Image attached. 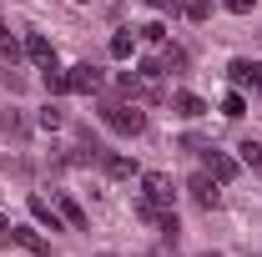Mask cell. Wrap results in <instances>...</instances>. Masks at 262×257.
Returning <instances> with one entry per match:
<instances>
[{
	"mask_svg": "<svg viewBox=\"0 0 262 257\" xmlns=\"http://www.w3.org/2000/svg\"><path fill=\"white\" fill-rule=\"evenodd\" d=\"M187 66V51L182 46H162V71H182Z\"/></svg>",
	"mask_w": 262,
	"mask_h": 257,
	"instance_id": "obj_16",
	"label": "cell"
},
{
	"mask_svg": "<svg viewBox=\"0 0 262 257\" xmlns=\"http://www.w3.org/2000/svg\"><path fill=\"white\" fill-rule=\"evenodd\" d=\"M222 5H227L232 15H252V5H257V0H222Z\"/></svg>",
	"mask_w": 262,
	"mask_h": 257,
	"instance_id": "obj_21",
	"label": "cell"
},
{
	"mask_svg": "<svg viewBox=\"0 0 262 257\" xmlns=\"http://www.w3.org/2000/svg\"><path fill=\"white\" fill-rule=\"evenodd\" d=\"M96 257H111V252H96Z\"/></svg>",
	"mask_w": 262,
	"mask_h": 257,
	"instance_id": "obj_24",
	"label": "cell"
},
{
	"mask_svg": "<svg viewBox=\"0 0 262 257\" xmlns=\"http://www.w3.org/2000/svg\"><path fill=\"white\" fill-rule=\"evenodd\" d=\"M106 172H111L116 182H126V177H136V161L131 157H106Z\"/></svg>",
	"mask_w": 262,
	"mask_h": 257,
	"instance_id": "obj_14",
	"label": "cell"
},
{
	"mask_svg": "<svg viewBox=\"0 0 262 257\" xmlns=\"http://www.w3.org/2000/svg\"><path fill=\"white\" fill-rule=\"evenodd\" d=\"M136 35H141V40H151V46H166V26H162V20H151V26H141Z\"/></svg>",
	"mask_w": 262,
	"mask_h": 257,
	"instance_id": "obj_19",
	"label": "cell"
},
{
	"mask_svg": "<svg viewBox=\"0 0 262 257\" xmlns=\"http://www.w3.org/2000/svg\"><path fill=\"white\" fill-rule=\"evenodd\" d=\"M207 172H212L217 182H232V177L242 172V161H237V157H227V152H207Z\"/></svg>",
	"mask_w": 262,
	"mask_h": 257,
	"instance_id": "obj_7",
	"label": "cell"
},
{
	"mask_svg": "<svg viewBox=\"0 0 262 257\" xmlns=\"http://www.w3.org/2000/svg\"><path fill=\"white\" fill-rule=\"evenodd\" d=\"M5 237H10V222H5V217H0V242H5Z\"/></svg>",
	"mask_w": 262,
	"mask_h": 257,
	"instance_id": "obj_23",
	"label": "cell"
},
{
	"mask_svg": "<svg viewBox=\"0 0 262 257\" xmlns=\"http://www.w3.org/2000/svg\"><path fill=\"white\" fill-rule=\"evenodd\" d=\"M31 217L40 227H51V232H61V217H56V207H51L46 197H31Z\"/></svg>",
	"mask_w": 262,
	"mask_h": 257,
	"instance_id": "obj_10",
	"label": "cell"
},
{
	"mask_svg": "<svg viewBox=\"0 0 262 257\" xmlns=\"http://www.w3.org/2000/svg\"><path fill=\"white\" fill-rule=\"evenodd\" d=\"M237 152H242L237 161H247V166H257V172H262V141H242Z\"/></svg>",
	"mask_w": 262,
	"mask_h": 257,
	"instance_id": "obj_18",
	"label": "cell"
},
{
	"mask_svg": "<svg viewBox=\"0 0 262 257\" xmlns=\"http://www.w3.org/2000/svg\"><path fill=\"white\" fill-rule=\"evenodd\" d=\"M182 15L187 20H207L212 15V0H182Z\"/></svg>",
	"mask_w": 262,
	"mask_h": 257,
	"instance_id": "obj_17",
	"label": "cell"
},
{
	"mask_svg": "<svg viewBox=\"0 0 262 257\" xmlns=\"http://www.w3.org/2000/svg\"><path fill=\"white\" fill-rule=\"evenodd\" d=\"M146 5H151V10H171V15H177V10H182V5H177V0H146Z\"/></svg>",
	"mask_w": 262,
	"mask_h": 257,
	"instance_id": "obj_22",
	"label": "cell"
},
{
	"mask_svg": "<svg viewBox=\"0 0 262 257\" xmlns=\"http://www.w3.org/2000/svg\"><path fill=\"white\" fill-rule=\"evenodd\" d=\"M40 86H46V96H66L71 91V76H66L61 66H46L40 71Z\"/></svg>",
	"mask_w": 262,
	"mask_h": 257,
	"instance_id": "obj_9",
	"label": "cell"
},
{
	"mask_svg": "<svg viewBox=\"0 0 262 257\" xmlns=\"http://www.w3.org/2000/svg\"><path fill=\"white\" fill-rule=\"evenodd\" d=\"M217 187H222V182H217L212 172H196L192 182H187V192H192V202L202 207V212H212V207L222 202V192H217Z\"/></svg>",
	"mask_w": 262,
	"mask_h": 257,
	"instance_id": "obj_2",
	"label": "cell"
},
{
	"mask_svg": "<svg viewBox=\"0 0 262 257\" xmlns=\"http://www.w3.org/2000/svg\"><path fill=\"white\" fill-rule=\"evenodd\" d=\"M227 76H232V86H262V61H237L227 66Z\"/></svg>",
	"mask_w": 262,
	"mask_h": 257,
	"instance_id": "obj_6",
	"label": "cell"
},
{
	"mask_svg": "<svg viewBox=\"0 0 262 257\" xmlns=\"http://www.w3.org/2000/svg\"><path fill=\"white\" fill-rule=\"evenodd\" d=\"M171 106H177V116H187V121L207 116V101H202V96H192V91H177V96H171Z\"/></svg>",
	"mask_w": 262,
	"mask_h": 257,
	"instance_id": "obj_8",
	"label": "cell"
},
{
	"mask_svg": "<svg viewBox=\"0 0 262 257\" xmlns=\"http://www.w3.org/2000/svg\"><path fill=\"white\" fill-rule=\"evenodd\" d=\"M56 207H61V217H66V222H71V227H76V232L86 227V212H81V202H76V197H71V192H61V197H56Z\"/></svg>",
	"mask_w": 262,
	"mask_h": 257,
	"instance_id": "obj_11",
	"label": "cell"
},
{
	"mask_svg": "<svg viewBox=\"0 0 262 257\" xmlns=\"http://www.w3.org/2000/svg\"><path fill=\"white\" fill-rule=\"evenodd\" d=\"M66 76H71V91H76V96H91V91H101V71H96V66H91V61L71 66Z\"/></svg>",
	"mask_w": 262,
	"mask_h": 257,
	"instance_id": "obj_3",
	"label": "cell"
},
{
	"mask_svg": "<svg viewBox=\"0 0 262 257\" xmlns=\"http://www.w3.org/2000/svg\"><path fill=\"white\" fill-rule=\"evenodd\" d=\"M10 242H15V247H26L31 257H46V252H51V242H46L35 227H10Z\"/></svg>",
	"mask_w": 262,
	"mask_h": 257,
	"instance_id": "obj_4",
	"label": "cell"
},
{
	"mask_svg": "<svg viewBox=\"0 0 262 257\" xmlns=\"http://www.w3.org/2000/svg\"><path fill=\"white\" fill-rule=\"evenodd\" d=\"M131 51H136V31H116L111 35V56H116V61H126Z\"/></svg>",
	"mask_w": 262,
	"mask_h": 257,
	"instance_id": "obj_12",
	"label": "cell"
},
{
	"mask_svg": "<svg viewBox=\"0 0 262 257\" xmlns=\"http://www.w3.org/2000/svg\"><path fill=\"white\" fill-rule=\"evenodd\" d=\"M101 121L111 131H121V136H141V131H146V111H141L136 101H106V106H101Z\"/></svg>",
	"mask_w": 262,
	"mask_h": 257,
	"instance_id": "obj_1",
	"label": "cell"
},
{
	"mask_svg": "<svg viewBox=\"0 0 262 257\" xmlns=\"http://www.w3.org/2000/svg\"><path fill=\"white\" fill-rule=\"evenodd\" d=\"M222 116H227V121H242V116H247V101H242V91H227V96H222Z\"/></svg>",
	"mask_w": 262,
	"mask_h": 257,
	"instance_id": "obj_13",
	"label": "cell"
},
{
	"mask_svg": "<svg viewBox=\"0 0 262 257\" xmlns=\"http://www.w3.org/2000/svg\"><path fill=\"white\" fill-rule=\"evenodd\" d=\"M26 56H31V61L46 71V66H56V46H51L40 31H31V35H26Z\"/></svg>",
	"mask_w": 262,
	"mask_h": 257,
	"instance_id": "obj_5",
	"label": "cell"
},
{
	"mask_svg": "<svg viewBox=\"0 0 262 257\" xmlns=\"http://www.w3.org/2000/svg\"><path fill=\"white\" fill-rule=\"evenodd\" d=\"M40 126H46V131L61 126V106H46V111H40Z\"/></svg>",
	"mask_w": 262,
	"mask_h": 257,
	"instance_id": "obj_20",
	"label": "cell"
},
{
	"mask_svg": "<svg viewBox=\"0 0 262 257\" xmlns=\"http://www.w3.org/2000/svg\"><path fill=\"white\" fill-rule=\"evenodd\" d=\"M20 51H26V46L15 40V31H5V20H0V56H5V61H15Z\"/></svg>",
	"mask_w": 262,
	"mask_h": 257,
	"instance_id": "obj_15",
	"label": "cell"
}]
</instances>
